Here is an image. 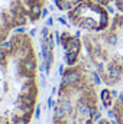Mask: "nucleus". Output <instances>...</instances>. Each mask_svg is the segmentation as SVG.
I'll list each match as a JSON object with an SVG mask.
<instances>
[{"label":"nucleus","instance_id":"nucleus-1","mask_svg":"<svg viewBox=\"0 0 123 124\" xmlns=\"http://www.w3.org/2000/svg\"><path fill=\"white\" fill-rule=\"evenodd\" d=\"M39 95L32 38L15 32L0 43V124H31Z\"/></svg>","mask_w":123,"mask_h":124},{"label":"nucleus","instance_id":"nucleus-2","mask_svg":"<svg viewBox=\"0 0 123 124\" xmlns=\"http://www.w3.org/2000/svg\"><path fill=\"white\" fill-rule=\"evenodd\" d=\"M100 93L96 72L84 55L74 63H65L54 108V124H97Z\"/></svg>","mask_w":123,"mask_h":124},{"label":"nucleus","instance_id":"nucleus-3","mask_svg":"<svg viewBox=\"0 0 123 124\" xmlns=\"http://www.w3.org/2000/svg\"><path fill=\"white\" fill-rule=\"evenodd\" d=\"M81 40L98 79L109 88L123 82V13L117 12L106 29L86 32Z\"/></svg>","mask_w":123,"mask_h":124},{"label":"nucleus","instance_id":"nucleus-4","mask_svg":"<svg viewBox=\"0 0 123 124\" xmlns=\"http://www.w3.org/2000/svg\"><path fill=\"white\" fill-rule=\"evenodd\" d=\"M46 0H0V43L19 28L42 19Z\"/></svg>","mask_w":123,"mask_h":124},{"label":"nucleus","instance_id":"nucleus-5","mask_svg":"<svg viewBox=\"0 0 123 124\" xmlns=\"http://www.w3.org/2000/svg\"><path fill=\"white\" fill-rule=\"evenodd\" d=\"M65 13L68 22L75 29L84 32H100L112 23L117 10L103 6L97 1L84 0L68 9Z\"/></svg>","mask_w":123,"mask_h":124},{"label":"nucleus","instance_id":"nucleus-6","mask_svg":"<svg viewBox=\"0 0 123 124\" xmlns=\"http://www.w3.org/2000/svg\"><path fill=\"white\" fill-rule=\"evenodd\" d=\"M100 100L103 105L112 113L116 124H123V93H114L109 87L100 91Z\"/></svg>","mask_w":123,"mask_h":124},{"label":"nucleus","instance_id":"nucleus-7","mask_svg":"<svg viewBox=\"0 0 123 124\" xmlns=\"http://www.w3.org/2000/svg\"><path fill=\"white\" fill-rule=\"evenodd\" d=\"M54 1L61 12H67L68 9H71L72 6H75L77 3L84 1V0H54ZM91 1H97V3L107 6V7H113L117 12L123 13V0H91Z\"/></svg>","mask_w":123,"mask_h":124},{"label":"nucleus","instance_id":"nucleus-8","mask_svg":"<svg viewBox=\"0 0 123 124\" xmlns=\"http://www.w3.org/2000/svg\"><path fill=\"white\" fill-rule=\"evenodd\" d=\"M97 124H113L109 118H98V123Z\"/></svg>","mask_w":123,"mask_h":124}]
</instances>
